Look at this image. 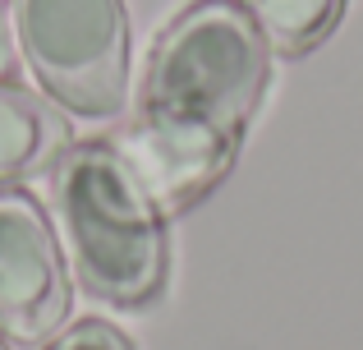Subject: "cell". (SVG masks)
<instances>
[{"label":"cell","instance_id":"cell-1","mask_svg":"<svg viewBox=\"0 0 363 350\" xmlns=\"http://www.w3.org/2000/svg\"><path fill=\"white\" fill-rule=\"evenodd\" d=\"M267 79L272 51L240 0H189L157 33L116 148L161 217L194 207L230 175Z\"/></svg>","mask_w":363,"mask_h":350},{"label":"cell","instance_id":"cell-2","mask_svg":"<svg viewBox=\"0 0 363 350\" xmlns=\"http://www.w3.org/2000/svg\"><path fill=\"white\" fill-rule=\"evenodd\" d=\"M51 207L69 268L106 305L138 309L166 286V217L116 143H69L51 166Z\"/></svg>","mask_w":363,"mask_h":350},{"label":"cell","instance_id":"cell-3","mask_svg":"<svg viewBox=\"0 0 363 350\" xmlns=\"http://www.w3.org/2000/svg\"><path fill=\"white\" fill-rule=\"evenodd\" d=\"M14 46L42 92L69 116L106 120L129 92L124 0H14Z\"/></svg>","mask_w":363,"mask_h":350},{"label":"cell","instance_id":"cell-4","mask_svg":"<svg viewBox=\"0 0 363 350\" xmlns=\"http://www.w3.org/2000/svg\"><path fill=\"white\" fill-rule=\"evenodd\" d=\"M69 318V272L42 203L0 185V337L46 346Z\"/></svg>","mask_w":363,"mask_h":350},{"label":"cell","instance_id":"cell-5","mask_svg":"<svg viewBox=\"0 0 363 350\" xmlns=\"http://www.w3.org/2000/svg\"><path fill=\"white\" fill-rule=\"evenodd\" d=\"M65 148H69V125L42 97L0 79V185L55 166Z\"/></svg>","mask_w":363,"mask_h":350},{"label":"cell","instance_id":"cell-6","mask_svg":"<svg viewBox=\"0 0 363 350\" xmlns=\"http://www.w3.org/2000/svg\"><path fill=\"white\" fill-rule=\"evenodd\" d=\"M240 5L253 18V28L262 33L267 51L299 60V55L318 51L336 33L350 0H240Z\"/></svg>","mask_w":363,"mask_h":350},{"label":"cell","instance_id":"cell-7","mask_svg":"<svg viewBox=\"0 0 363 350\" xmlns=\"http://www.w3.org/2000/svg\"><path fill=\"white\" fill-rule=\"evenodd\" d=\"M46 350H133V341L106 318H79L74 327L55 332Z\"/></svg>","mask_w":363,"mask_h":350},{"label":"cell","instance_id":"cell-8","mask_svg":"<svg viewBox=\"0 0 363 350\" xmlns=\"http://www.w3.org/2000/svg\"><path fill=\"white\" fill-rule=\"evenodd\" d=\"M18 65V46H14V23H9V9L0 0V79H9Z\"/></svg>","mask_w":363,"mask_h":350},{"label":"cell","instance_id":"cell-9","mask_svg":"<svg viewBox=\"0 0 363 350\" xmlns=\"http://www.w3.org/2000/svg\"><path fill=\"white\" fill-rule=\"evenodd\" d=\"M0 350H9V346H5V337H0Z\"/></svg>","mask_w":363,"mask_h":350}]
</instances>
